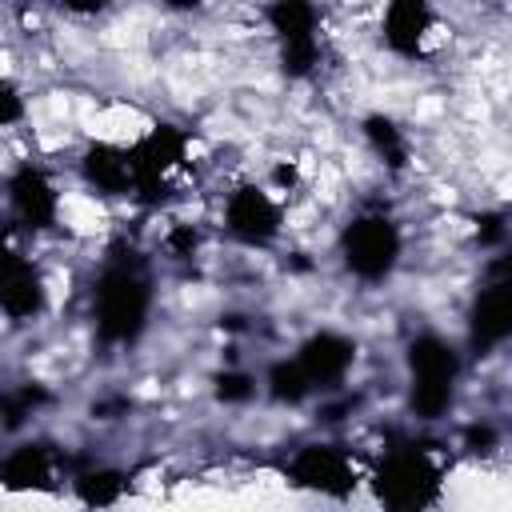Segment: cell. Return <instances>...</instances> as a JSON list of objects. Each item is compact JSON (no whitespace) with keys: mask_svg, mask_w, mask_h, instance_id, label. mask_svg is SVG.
Instances as JSON below:
<instances>
[{"mask_svg":"<svg viewBox=\"0 0 512 512\" xmlns=\"http://www.w3.org/2000/svg\"><path fill=\"white\" fill-rule=\"evenodd\" d=\"M464 384V348L440 328H420L404 344V400L420 424L444 420Z\"/></svg>","mask_w":512,"mask_h":512,"instance_id":"1","label":"cell"},{"mask_svg":"<svg viewBox=\"0 0 512 512\" xmlns=\"http://www.w3.org/2000/svg\"><path fill=\"white\" fill-rule=\"evenodd\" d=\"M92 332L108 348H132L156 312V284L136 260H108L92 280Z\"/></svg>","mask_w":512,"mask_h":512,"instance_id":"2","label":"cell"},{"mask_svg":"<svg viewBox=\"0 0 512 512\" xmlns=\"http://www.w3.org/2000/svg\"><path fill=\"white\" fill-rule=\"evenodd\" d=\"M404 224L384 212V208H364L356 216H348L336 232V260L340 268L364 284V288H380L396 276V268L404 264Z\"/></svg>","mask_w":512,"mask_h":512,"instance_id":"3","label":"cell"},{"mask_svg":"<svg viewBox=\"0 0 512 512\" xmlns=\"http://www.w3.org/2000/svg\"><path fill=\"white\" fill-rule=\"evenodd\" d=\"M364 484L372 496L392 512H420L432 508L444 492V464L432 448L408 440L396 448H384L376 464L364 472Z\"/></svg>","mask_w":512,"mask_h":512,"instance_id":"4","label":"cell"},{"mask_svg":"<svg viewBox=\"0 0 512 512\" xmlns=\"http://www.w3.org/2000/svg\"><path fill=\"white\" fill-rule=\"evenodd\" d=\"M128 156H132V200L144 208H160L164 192H172V180L192 164V132L172 120H156L136 140H128Z\"/></svg>","mask_w":512,"mask_h":512,"instance_id":"5","label":"cell"},{"mask_svg":"<svg viewBox=\"0 0 512 512\" xmlns=\"http://www.w3.org/2000/svg\"><path fill=\"white\" fill-rule=\"evenodd\" d=\"M264 24L288 80H312L324 64V8L316 0H268Z\"/></svg>","mask_w":512,"mask_h":512,"instance_id":"6","label":"cell"},{"mask_svg":"<svg viewBox=\"0 0 512 512\" xmlns=\"http://www.w3.org/2000/svg\"><path fill=\"white\" fill-rule=\"evenodd\" d=\"M288 204L264 180H236L220 196V232L240 248H272L284 236Z\"/></svg>","mask_w":512,"mask_h":512,"instance_id":"7","label":"cell"},{"mask_svg":"<svg viewBox=\"0 0 512 512\" xmlns=\"http://www.w3.org/2000/svg\"><path fill=\"white\" fill-rule=\"evenodd\" d=\"M4 208H8V220L16 224V232L24 236H48L60 228V216H64V192L52 176L48 164L40 160H16L8 172H4Z\"/></svg>","mask_w":512,"mask_h":512,"instance_id":"8","label":"cell"},{"mask_svg":"<svg viewBox=\"0 0 512 512\" xmlns=\"http://www.w3.org/2000/svg\"><path fill=\"white\" fill-rule=\"evenodd\" d=\"M284 480L300 492L312 496H328V500H344L356 492V484L364 480L356 456L336 444V440H308L300 448L288 452L284 460Z\"/></svg>","mask_w":512,"mask_h":512,"instance_id":"9","label":"cell"},{"mask_svg":"<svg viewBox=\"0 0 512 512\" xmlns=\"http://www.w3.org/2000/svg\"><path fill=\"white\" fill-rule=\"evenodd\" d=\"M52 308V288L36 256L12 236H0V316L8 324H36Z\"/></svg>","mask_w":512,"mask_h":512,"instance_id":"10","label":"cell"},{"mask_svg":"<svg viewBox=\"0 0 512 512\" xmlns=\"http://www.w3.org/2000/svg\"><path fill=\"white\" fill-rule=\"evenodd\" d=\"M512 340V284L504 268L484 280L464 312V352L468 356H492Z\"/></svg>","mask_w":512,"mask_h":512,"instance_id":"11","label":"cell"},{"mask_svg":"<svg viewBox=\"0 0 512 512\" xmlns=\"http://www.w3.org/2000/svg\"><path fill=\"white\" fill-rule=\"evenodd\" d=\"M376 32L396 60H424L440 36L436 0H384Z\"/></svg>","mask_w":512,"mask_h":512,"instance_id":"12","label":"cell"},{"mask_svg":"<svg viewBox=\"0 0 512 512\" xmlns=\"http://www.w3.org/2000/svg\"><path fill=\"white\" fill-rule=\"evenodd\" d=\"M296 364L300 372L308 376L312 392L324 396V392H340L360 360V344L356 336L340 332V328H312L300 344H296Z\"/></svg>","mask_w":512,"mask_h":512,"instance_id":"13","label":"cell"},{"mask_svg":"<svg viewBox=\"0 0 512 512\" xmlns=\"http://www.w3.org/2000/svg\"><path fill=\"white\" fill-rule=\"evenodd\" d=\"M80 184L96 200H132V156L128 144L116 140H88L76 156Z\"/></svg>","mask_w":512,"mask_h":512,"instance_id":"14","label":"cell"},{"mask_svg":"<svg viewBox=\"0 0 512 512\" xmlns=\"http://www.w3.org/2000/svg\"><path fill=\"white\" fill-rule=\"evenodd\" d=\"M56 480V452L44 440H20L0 456L4 492H40Z\"/></svg>","mask_w":512,"mask_h":512,"instance_id":"15","label":"cell"},{"mask_svg":"<svg viewBox=\"0 0 512 512\" xmlns=\"http://www.w3.org/2000/svg\"><path fill=\"white\" fill-rule=\"evenodd\" d=\"M360 140H364V148L388 172H404L412 164V136H408V128L392 112H368V116H360Z\"/></svg>","mask_w":512,"mask_h":512,"instance_id":"16","label":"cell"},{"mask_svg":"<svg viewBox=\"0 0 512 512\" xmlns=\"http://www.w3.org/2000/svg\"><path fill=\"white\" fill-rule=\"evenodd\" d=\"M260 396L272 400V404H280V408H300V404H308L316 392H312L308 376L300 372L296 356H276V360L264 368V376H260Z\"/></svg>","mask_w":512,"mask_h":512,"instance_id":"17","label":"cell"},{"mask_svg":"<svg viewBox=\"0 0 512 512\" xmlns=\"http://www.w3.org/2000/svg\"><path fill=\"white\" fill-rule=\"evenodd\" d=\"M132 488V476L116 464H96V468H84L72 476V496L88 508H108V504H120L124 492Z\"/></svg>","mask_w":512,"mask_h":512,"instance_id":"18","label":"cell"},{"mask_svg":"<svg viewBox=\"0 0 512 512\" xmlns=\"http://www.w3.org/2000/svg\"><path fill=\"white\" fill-rule=\"evenodd\" d=\"M48 400H52V396H48L44 384H36V380H24V384L0 392V428L20 432V428H24Z\"/></svg>","mask_w":512,"mask_h":512,"instance_id":"19","label":"cell"},{"mask_svg":"<svg viewBox=\"0 0 512 512\" xmlns=\"http://www.w3.org/2000/svg\"><path fill=\"white\" fill-rule=\"evenodd\" d=\"M212 392H216L220 404H248V400L260 396V380L244 368H224V372H216Z\"/></svg>","mask_w":512,"mask_h":512,"instance_id":"20","label":"cell"},{"mask_svg":"<svg viewBox=\"0 0 512 512\" xmlns=\"http://www.w3.org/2000/svg\"><path fill=\"white\" fill-rule=\"evenodd\" d=\"M28 120V92L20 80L12 76H0V132L8 128H20Z\"/></svg>","mask_w":512,"mask_h":512,"instance_id":"21","label":"cell"},{"mask_svg":"<svg viewBox=\"0 0 512 512\" xmlns=\"http://www.w3.org/2000/svg\"><path fill=\"white\" fill-rule=\"evenodd\" d=\"M164 252H168L172 260H188V256H196V252H200V228L188 224V220L172 224V228L164 232Z\"/></svg>","mask_w":512,"mask_h":512,"instance_id":"22","label":"cell"},{"mask_svg":"<svg viewBox=\"0 0 512 512\" xmlns=\"http://www.w3.org/2000/svg\"><path fill=\"white\" fill-rule=\"evenodd\" d=\"M496 444H500V432H496L492 424H468V428H464V448H468V452L488 456Z\"/></svg>","mask_w":512,"mask_h":512,"instance_id":"23","label":"cell"},{"mask_svg":"<svg viewBox=\"0 0 512 512\" xmlns=\"http://www.w3.org/2000/svg\"><path fill=\"white\" fill-rule=\"evenodd\" d=\"M108 4H112V0H60V8H64V12L84 16V20H88V16H100V12H108Z\"/></svg>","mask_w":512,"mask_h":512,"instance_id":"24","label":"cell"},{"mask_svg":"<svg viewBox=\"0 0 512 512\" xmlns=\"http://www.w3.org/2000/svg\"><path fill=\"white\" fill-rule=\"evenodd\" d=\"M164 12H172V16H192V12H200L208 0H156Z\"/></svg>","mask_w":512,"mask_h":512,"instance_id":"25","label":"cell"}]
</instances>
